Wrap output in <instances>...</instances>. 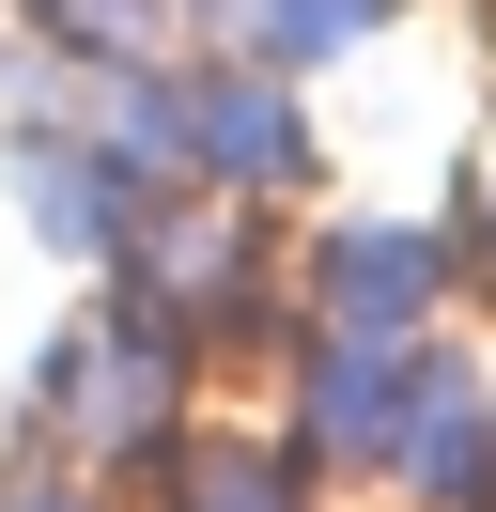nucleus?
<instances>
[{
  "instance_id": "1",
  "label": "nucleus",
  "mask_w": 496,
  "mask_h": 512,
  "mask_svg": "<svg viewBox=\"0 0 496 512\" xmlns=\"http://www.w3.org/2000/svg\"><path fill=\"white\" fill-rule=\"evenodd\" d=\"M186 171L217 202H264V187L310 171V125L279 94V63H186Z\"/></svg>"
},
{
  "instance_id": "2",
  "label": "nucleus",
  "mask_w": 496,
  "mask_h": 512,
  "mask_svg": "<svg viewBox=\"0 0 496 512\" xmlns=\"http://www.w3.org/2000/svg\"><path fill=\"white\" fill-rule=\"evenodd\" d=\"M419 295H434V233L341 218V233H326V280H310V326H341V342H403Z\"/></svg>"
},
{
  "instance_id": "3",
  "label": "nucleus",
  "mask_w": 496,
  "mask_h": 512,
  "mask_svg": "<svg viewBox=\"0 0 496 512\" xmlns=\"http://www.w3.org/2000/svg\"><path fill=\"white\" fill-rule=\"evenodd\" d=\"M171 512H310V466H295L279 435H202Z\"/></svg>"
}]
</instances>
